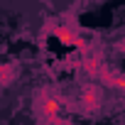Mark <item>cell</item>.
I'll list each match as a JSON object with an SVG mask.
<instances>
[{
    "label": "cell",
    "instance_id": "6da1fadb",
    "mask_svg": "<svg viewBox=\"0 0 125 125\" xmlns=\"http://www.w3.org/2000/svg\"><path fill=\"white\" fill-rule=\"evenodd\" d=\"M64 96L61 93H54L52 88H39L34 91V101H32V108H34V115L44 123V125H54L61 118V108H64Z\"/></svg>",
    "mask_w": 125,
    "mask_h": 125
},
{
    "label": "cell",
    "instance_id": "7a4b0ae2",
    "mask_svg": "<svg viewBox=\"0 0 125 125\" xmlns=\"http://www.w3.org/2000/svg\"><path fill=\"white\" fill-rule=\"evenodd\" d=\"M79 113H86V115H93L101 110L103 105V86L101 83H86L79 93Z\"/></svg>",
    "mask_w": 125,
    "mask_h": 125
},
{
    "label": "cell",
    "instance_id": "3957f363",
    "mask_svg": "<svg viewBox=\"0 0 125 125\" xmlns=\"http://www.w3.org/2000/svg\"><path fill=\"white\" fill-rule=\"evenodd\" d=\"M105 66V61H103V52L93 49L88 56H81V71L88 76V79H98L101 69Z\"/></svg>",
    "mask_w": 125,
    "mask_h": 125
},
{
    "label": "cell",
    "instance_id": "277c9868",
    "mask_svg": "<svg viewBox=\"0 0 125 125\" xmlns=\"http://www.w3.org/2000/svg\"><path fill=\"white\" fill-rule=\"evenodd\" d=\"M15 74H20V66L15 61H3L0 66V79H3V88H8L12 81H15Z\"/></svg>",
    "mask_w": 125,
    "mask_h": 125
},
{
    "label": "cell",
    "instance_id": "5b68a950",
    "mask_svg": "<svg viewBox=\"0 0 125 125\" xmlns=\"http://www.w3.org/2000/svg\"><path fill=\"white\" fill-rule=\"evenodd\" d=\"M118 49H120V52H125V42H120V44H118Z\"/></svg>",
    "mask_w": 125,
    "mask_h": 125
},
{
    "label": "cell",
    "instance_id": "8992f818",
    "mask_svg": "<svg viewBox=\"0 0 125 125\" xmlns=\"http://www.w3.org/2000/svg\"><path fill=\"white\" fill-rule=\"evenodd\" d=\"M54 125H69V123H66V120H59V123H54Z\"/></svg>",
    "mask_w": 125,
    "mask_h": 125
},
{
    "label": "cell",
    "instance_id": "52a82bcc",
    "mask_svg": "<svg viewBox=\"0 0 125 125\" xmlns=\"http://www.w3.org/2000/svg\"><path fill=\"white\" fill-rule=\"evenodd\" d=\"M123 98H125V88H123Z\"/></svg>",
    "mask_w": 125,
    "mask_h": 125
}]
</instances>
